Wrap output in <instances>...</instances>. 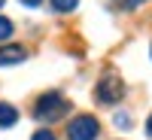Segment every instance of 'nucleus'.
<instances>
[{
  "mask_svg": "<svg viewBox=\"0 0 152 140\" xmlns=\"http://www.w3.org/2000/svg\"><path fill=\"white\" fill-rule=\"evenodd\" d=\"M9 37H12V21L0 15V40H9Z\"/></svg>",
  "mask_w": 152,
  "mask_h": 140,
  "instance_id": "obj_7",
  "label": "nucleus"
},
{
  "mask_svg": "<svg viewBox=\"0 0 152 140\" xmlns=\"http://www.w3.org/2000/svg\"><path fill=\"white\" fill-rule=\"evenodd\" d=\"M67 110H70V104H67L58 92H46V95L34 104V116L40 119V122H55V119L64 116Z\"/></svg>",
  "mask_w": 152,
  "mask_h": 140,
  "instance_id": "obj_1",
  "label": "nucleus"
},
{
  "mask_svg": "<svg viewBox=\"0 0 152 140\" xmlns=\"http://www.w3.org/2000/svg\"><path fill=\"white\" fill-rule=\"evenodd\" d=\"M125 3H128V6L134 9V6H140V3H146V0H125Z\"/></svg>",
  "mask_w": 152,
  "mask_h": 140,
  "instance_id": "obj_10",
  "label": "nucleus"
},
{
  "mask_svg": "<svg viewBox=\"0 0 152 140\" xmlns=\"http://www.w3.org/2000/svg\"><path fill=\"white\" fill-rule=\"evenodd\" d=\"M0 6H6V0H0Z\"/></svg>",
  "mask_w": 152,
  "mask_h": 140,
  "instance_id": "obj_13",
  "label": "nucleus"
},
{
  "mask_svg": "<svg viewBox=\"0 0 152 140\" xmlns=\"http://www.w3.org/2000/svg\"><path fill=\"white\" fill-rule=\"evenodd\" d=\"M24 58H28L24 46H0V67H6V64H21Z\"/></svg>",
  "mask_w": 152,
  "mask_h": 140,
  "instance_id": "obj_4",
  "label": "nucleus"
},
{
  "mask_svg": "<svg viewBox=\"0 0 152 140\" xmlns=\"http://www.w3.org/2000/svg\"><path fill=\"white\" fill-rule=\"evenodd\" d=\"M79 6V0H52V9L55 12H73Z\"/></svg>",
  "mask_w": 152,
  "mask_h": 140,
  "instance_id": "obj_6",
  "label": "nucleus"
},
{
  "mask_svg": "<svg viewBox=\"0 0 152 140\" xmlns=\"http://www.w3.org/2000/svg\"><path fill=\"white\" fill-rule=\"evenodd\" d=\"M21 3H24V6H31V9H34V6H40V0H21Z\"/></svg>",
  "mask_w": 152,
  "mask_h": 140,
  "instance_id": "obj_11",
  "label": "nucleus"
},
{
  "mask_svg": "<svg viewBox=\"0 0 152 140\" xmlns=\"http://www.w3.org/2000/svg\"><path fill=\"white\" fill-rule=\"evenodd\" d=\"M18 122V110L12 104H0V128H12Z\"/></svg>",
  "mask_w": 152,
  "mask_h": 140,
  "instance_id": "obj_5",
  "label": "nucleus"
},
{
  "mask_svg": "<svg viewBox=\"0 0 152 140\" xmlns=\"http://www.w3.org/2000/svg\"><path fill=\"white\" fill-rule=\"evenodd\" d=\"M100 134V125L94 116H76L70 122V128H67V137L70 140H94Z\"/></svg>",
  "mask_w": 152,
  "mask_h": 140,
  "instance_id": "obj_2",
  "label": "nucleus"
},
{
  "mask_svg": "<svg viewBox=\"0 0 152 140\" xmlns=\"http://www.w3.org/2000/svg\"><path fill=\"white\" fill-rule=\"evenodd\" d=\"M31 140H55V134L49 131V128H40V131H34V137Z\"/></svg>",
  "mask_w": 152,
  "mask_h": 140,
  "instance_id": "obj_8",
  "label": "nucleus"
},
{
  "mask_svg": "<svg viewBox=\"0 0 152 140\" xmlns=\"http://www.w3.org/2000/svg\"><path fill=\"white\" fill-rule=\"evenodd\" d=\"M125 97V85L119 76H104V79L97 82V100L100 104H119Z\"/></svg>",
  "mask_w": 152,
  "mask_h": 140,
  "instance_id": "obj_3",
  "label": "nucleus"
},
{
  "mask_svg": "<svg viewBox=\"0 0 152 140\" xmlns=\"http://www.w3.org/2000/svg\"><path fill=\"white\" fill-rule=\"evenodd\" d=\"M146 131H149V137H152V116H149V122H146Z\"/></svg>",
  "mask_w": 152,
  "mask_h": 140,
  "instance_id": "obj_12",
  "label": "nucleus"
},
{
  "mask_svg": "<svg viewBox=\"0 0 152 140\" xmlns=\"http://www.w3.org/2000/svg\"><path fill=\"white\" fill-rule=\"evenodd\" d=\"M116 125H119V128H128L131 122H128V116H116Z\"/></svg>",
  "mask_w": 152,
  "mask_h": 140,
  "instance_id": "obj_9",
  "label": "nucleus"
}]
</instances>
